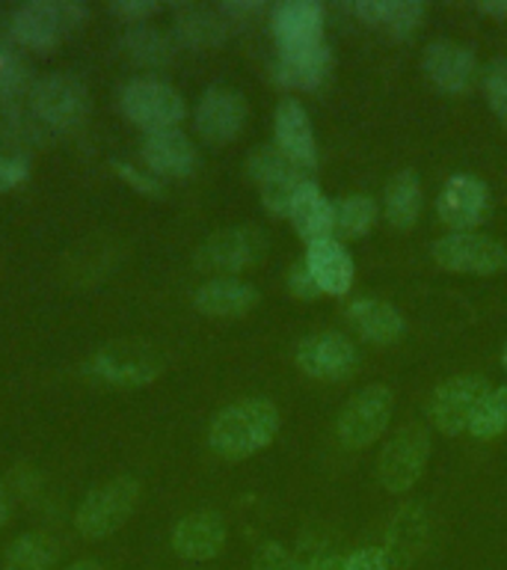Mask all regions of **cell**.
<instances>
[{"label":"cell","instance_id":"34","mask_svg":"<svg viewBox=\"0 0 507 570\" xmlns=\"http://www.w3.org/2000/svg\"><path fill=\"white\" fill-rule=\"evenodd\" d=\"M469 431L475 436H496L507 431V386L489 390V395L480 401L478 413L471 419Z\"/></svg>","mask_w":507,"mask_h":570},{"label":"cell","instance_id":"30","mask_svg":"<svg viewBox=\"0 0 507 570\" xmlns=\"http://www.w3.org/2000/svg\"><path fill=\"white\" fill-rule=\"evenodd\" d=\"M421 212V185L412 169H404L386 185V214L395 226H412Z\"/></svg>","mask_w":507,"mask_h":570},{"label":"cell","instance_id":"22","mask_svg":"<svg viewBox=\"0 0 507 570\" xmlns=\"http://www.w3.org/2000/svg\"><path fill=\"white\" fill-rule=\"evenodd\" d=\"M196 309L202 315H213V318H235V315H247L258 303V292L252 285L222 276V279H211L205 283L199 292L193 294Z\"/></svg>","mask_w":507,"mask_h":570},{"label":"cell","instance_id":"47","mask_svg":"<svg viewBox=\"0 0 507 570\" xmlns=\"http://www.w3.org/2000/svg\"><path fill=\"white\" fill-rule=\"evenodd\" d=\"M9 517V502H7V490H3V484H0V525L7 523Z\"/></svg>","mask_w":507,"mask_h":570},{"label":"cell","instance_id":"15","mask_svg":"<svg viewBox=\"0 0 507 570\" xmlns=\"http://www.w3.org/2000/svg\"><path fill=\"white\" fill-rule=\"evenodd\" d=\"M297 365L320 381H341L354 372L356 347L341 333H315L297 345Z\"/></svg>","mask_w":507,"mask_h":570},{"label":"cell","instance_id":"44","mask_svg":"<svg viewBox=\"0 0 507 570\" xmlns=\"http://www.w3.org/2000/svg\"><path fill=\"white\" fill-rule=\"evenodd\" d=\"M258 9H261V0H226L220 12H226V16H252Z\"/></svg>","mask_w":507,"mask_h":570},{"label":"cell","instance_id":"42","mask_svg":"<svg viewBox=\"0 0 507 570\" xmlns=\"http://www.w3.org/2000/svg\"><path fill=\"white\" fill-rule=\"evenodd\" d=\"M389 559L382 550H356L350 552L338 570H389Z\"/></svg>","mask_w":507,"mask_h":570},{"label":"cell","instance_id":"27","mask_svg":"<svg viewBox=\"0 0 507 570\" xmlns=\"http://www.w3.org/2000/svg\"><path fill=\"white\" fill-rule=\"evenodd\" d=\"M350 321L356 324V330L362 333L365 338L371 342H380V345H389V342H398L404 336V318L400 312L389 303L380 301H359L350 306Z\"/></svg>","mask_w":507,"mask_h":570},{"label":"cell","instance_id":"11","mask_svg":"<svg viewBox=\"0 0 507 570\" xmlns=\"http://www.w3.org/2000/svg\"><path fill=\"white\" fill-rule=\"evenodd\" d=\"M436 265L463 274H493L507 265V249L493 238L469 235V232H454L448 238L434 244Z\"/></svg>","mask_w":507,"mask_h":570},{"label":"cell","instance_id":"10","mask_svg":"<svg viewBox=\"0 0 507 570\" xmlns=\"http://www.w3.org/2000/svg\"><path fill=\"white\" fill-rule=\"evenodd\" d=\"M265 253V235L252 226H231L205 240L199 253H196V265L202 271H222V274H235L243 271L252 262H258Z\"/></svg>","mask_w":507,"mask_h":570},{"label":"cell","instance_id":"35","mask_svg":"<svg viewBox=\"0 0 507 570\" xmlns=\"http://www.w3.org/2000/svg\"><path fill=\"white\" fill-rule=\"evenodd\" d=\"M30 69H27L21 57L12 48L0 42V98L3 101H16L18 96L30 92Z\"/></svg>","mask_w":507,"mask_h":570},{"label":"cell","instance_id":"13","mask_svg":"<svg viewBox=\"0 0 507 570\" xmlns=\"http://www.w3.org/2000/svg\"><path fill=\"white\" fill-rule=\"evenodd\" d=\"M270 24L279 53L309 51L324 45V9L318 0H285L274 9Z\"/></svg>","mask_w":507,"mask_h":570},{"label":"cell","instance_id":"5","mask_svg":"<svg viewBox=\"0 0 507 570\" xmlns=\"http://www.w3.org/2000/svg\"><path fill=\"white\" fill-rule=\"evenodd\" d=\"M30 110L39 116V122L48 131H69L87 119L89 92L80 78H74L69 71H57V75H48L39 83H33Z\"/></svg>","mask_w":507,"mask_h":570},{"label":"cell","instance_id":"26","mask_svg":"<svg viewBox=\"0 0 507 570\" xmlns=\"http://www.w3.org/2000/svg\"><path fill=\"white\" fill-rule=\"evenodd\" d=\"M176 39L187 48H217L226 39V21L208 7H181L176 12Z\"/></svg>","mask_w":507,"mask_h":570},{"label":"cell","instance_id":"32","mask_svg":"<svg viewBox=\"0 0 507 570\" xmlns=\"http://www.w3.org/2000/svg\"><path fill=\"white\" fill-rule=\"evenodd\" d=\"M0 134L7 137L9 146H21V142H42L48 137V128L39 122L33 110L7 101V105H0Z\"/></svg>","mask_w":507,"mask_h":570},{"label":"cell","instance_id":"23","mask_svg":"<svg viewBox=\"0 0 507 570\" xmlns=\"http://www.w3.org/2000/svg\"><path fill=\"white\" fill-rule=\"evenodd\" d=\"M329 69H332V53H329L327 45H318V48H309V51L279 53V60L274 66V78L282 87L318 89L327 80Z\"/></svg>","mask_w":507,"mask_h":570},{"label":"cell","instance_id":"45","mask_svg":"<svg viewBox=\"0 0 507 570\" xmlns=\"http://www.w3.org/2000/svg\"><path fill=\"white\" fill-rule=\"evenodd\" d=\"M478 9L493 12V16H507V0H480Z\"/></svg>","mask_w":507,"mask_h":570},{"label":"cell","instance_id":"36","mask_svg":"<svg viewBox=\"0 0 507 570\" xmlns=\"http://www.w3.org/2000/svg\"><path fill=\"white\" fill-rule=\"evenodd\" d=\"M247 169L258 185H265V181H270V178H279L285 176V173L297 169V164H294L291 158H285V151L279 149V146H261V149H256L252 155H249Z\"/></svg>","mask_w":507,"mask_h":570},{"label":"cell","instance_id":"40","mask_svg":"<svg viewBox=\"0 0 507 570\" xmlns=\"http://www.w3.org/2000/svg\"><path fill=\"white\" fill-rule=\"evenodd\" d=\"M252 570H297V564H294V556L285 550L282 543L270 541L265 547H258Z\"/></svg>","mask_w":507,"mask_h":570},{"label":"cell","instance_id":"12","mask_svg":"<svg viewBox=\"0 0 507 570\" xmlns=\"http://www.w3.org/2000/svg\"><path fill=\"white\" fill-rule=\"evenodd\" d=\"M243 119H247V101H243L238 89L229 87L205 89V96L199 98L193 114L199 137L213 142V146L235 140L240 128H243Z\"/></svg>","mask_w":507,"mask_h":570},{"label":"cell","instance_id":"6","mask_svg":"<svg viewBox=\"0 0 507 570\" xmlns=\"http://www.w3.org/2000/svg\"><path fill=\"white\" fill-rule=\"evenodd\" d=\"M163 354L146 342H113L92 354L89 372L113 386H146L163 372Z\"/></svg>","mask_w":507,"mask_h":570},{"label":"cell","instance_id":"41","mask_svg":"<svg viewBox=\"0 0 507 570\" xmlns=\"http://www.w3.org/2000/svg\"><path fill=\"white\" fill-rule=\"evenodd\" d=\"M110 12L131 21V24H142L146 18L158 12V3H151V0H116V3H110Z\"/></svg>","mask_w":507,"mask_h":570},{"label":"cell","instance_id":"25","mask_svg":"<svg viewBox=\"0 0 507 570\" xmlns=\"http://www.w3.org/2000/svg\"><path fill=\"white\" fill-rule=\"evenodd\" d=\"M354 12L368 24L389 30V33H409L425 16V3L418 0H356Z\"/></svg>","mask_w":507,"mask_h":570},{"label":"cell","instance_id":"21","mask_svg":"<svg viewBox=\"0 0 507 570\" xmlns=\"http://www.w3.org/2000/svg\"><path fill=\"white\" fill-rule=\"evenodd\" d=\"M291 220L294 229L300 232L302 240H324L329 238V232L336 229V212H332V203L327 196L320 194V187L315 181H302L297 187L291 203Z\"/></svg>","mask_w":507,"mask_h":570},{"label":"cell","instance_id":"19","mask_svg":"<svg viewBox=\"0 0 507 570\" xmlns=\"http://www.w3.org/2000/svg\"><path fill=\"white\" fill-rule=\"evenodd\" d=\"M276 146L285 151V158H291L297 167L311 169L318 160L315 151V134L302 105L297 98H282L276 107Z\"/></svg>","mask_w":507,"mask_h":570},{"label":"cell","instance_id":"17","mask_svg":"<svg viewBox=\"0 0 507 570\" xmlns=\"http://www.w3.org/2000/svg\"><path fill=\"white\" fill-rule=\"evenodd\" d=\"M222 543H226V523L213 511H193L181 517L172 529V547L187 561L213 559L220 556Z\"/></svg>","mask_w":507,"mask_h":570},{"label":"cell","instance_id":"18","mask_svg":"<svg viewBox=\"0 0 507 570\" xmlns=\"http://www.w3.org/2000/svg\"><path fill=\"white\" fill-rule=\"evenodd\" d=\"M425 71L443 92H466L478 78V60L457 42H434L425 51Z\"/></svg>","mask_w":507,"mask_h":570},{"label":"cell","instance_id":"20","mask_svg":"<svg viewBox=\"0 0 507 570\" xmlns=\"http://www.w3.org/2000/svg\"><path fill=\"white\" fill-rule=\"evenodd\" d=\"M306 267L311 279L318 283L320 292L345 294L354 283V258L336 238H324L309 244L306 253Z\"/></svg>","mask_w":507,"mask_h":570},{"label":"cell","instance_id":"1","mask_svg":"<svg viewBox=\"0 0 507 570\" xmlns=\"http://www.w3.org/2000/svg\"><path fill=\"white\" fill-rule=\"evenodd\" d=\"M276 431H279V410L267 399H247L229 404L213 416L208 443L222 458L240 461L274 443Z\"/></svg>","mask_w":507,"mask_h":570},{"label":"cell","instance_id":"46","mask_svg":"<svg viewBox=\"0 0 507 570\" xmlns=\"http://www.w3.org/2000/svg\"><path fill=\"white\" fill-rule=\"evenodd\" d=\"M66 570H105V568H101L98 561L83 559V561H74V564H69V568H66Z\"/></svg>","mask_w":507,"mask_h":570},{"label":"cell","instance_id":"48","mask_svg":"<svg viewBox=\"0 0 507 570\" xmlns=\"http://www.w3.org/2000/svg\"><path fill=\"white\" fill-rule=\"evenodd\" d=\"M498 62H501V66H505V69H507V60H498Z\"/></svg>","mask_w":507,"mask_h":570},{"label":"cell","instance_id":"37","mask_svg":"<svg viewBox=\"0 0 507 570\" xmlns=\"http://www.w3.org/2000/svg\"><path fill=\"white\" fill-rule=\"evenodd\" d=\"M116 173L128 181V185L137 190V194H146V196H160L163 194V185H160V178L151 173V169H140L128 164V160H116L113 164Z\"/></svg>","mask_w":507,"mask_h":570},{"label":"cell","instance_id":"38","mask_svg":"<svg viewBox=\"0 0 507 570\" xmlns=\"http://www.w3.org/2000/svg\"><path fill=\"white\" fill-rule=\"evenodd\" d=\"M30 176V160L21 151H0V190H12Z\"/></svg>","mask_w":507,"mask_h":570},{"label":"cell","instance_id":"39","mask_svg":"<svg viewBox=\"0 0 507 570\" xmlns=\"http://www.w3.org/2000/svg\"><path fill=\"white\" fill-rule=\"evenodd\" d=\"M484 92H487L489 107L507 122V69L501 62H496V66L487 71V78H484Z\"/></svg>","mask_w":507,"mask_h":570},{"label":"cell","instance_id":"14","mask_svg":"<svg viewBox=\"0 0 507 570\" xmlns=\"http://www.w3.org/2000/svg\"><path fill=\"white\" fill-rule=\"evenodd\" d=\"M140 151L146 169H151L158 178H187L199 167V151L181 128L149 131L142 137Z\"/></svg>","mask_w":507,"mask_h":570},{"label":"cell","instance_id":"31","mask_svg":"<svg viewBox=\"0 0 507 570\" xmlns=\"http://www.w3.org/2000/svg\"><path fill=\"white\" fill-rule=\"evenodd\" d=\"M341 550L338 543L324 532H302L294 547V564L297 570H338L341 568Z\"/></svg>","mask_w":507,"mask_h":570},{"label":"cell","instance_id":"43","mask_svg":"<svg viewBox=\"0 0 507 570\" xmlns=\"http://www.w3.org/2000/svg\"><path fill=\"white\" fill-rule=\"evenodd\" d=\"M288 285H291V292L297 294V297H306V301H309V297H315V294L320 292L318 283L311 279L309 267H306V265H294L291 267V274H288Z\"/></svg>","mask_w":507,"mask_h":570},{"label":"cell","instance_id":"7","mask_svg":"<svg viewBox=\"0 0 507 570\" xmlns=\"http://www.w3.org/2000/svg\"><path fill=\"white\" fill-rule=\"evenodd\" d=\"M489 395V386L478 374H463L445 381L439 390L430 395L427 416L443 434H460L471 425V419L478 413L480 401Z\"/></svg>","mask_w":507,"mask_h":570},{"label":"cell","instance_id":"33","mask_svg":"<svg viewBox=\"0 0 507 570\" xmlns=\"http://www.w3.org/2000/svg\"><path fill=\"white\" fill-rule=\"evenodd\" d=\"M332 212H336V232L345 238H359L377 220V205L371 196H347L332 205Z\"/></svg>","mask_w":507,"mask_h":570},{"label":"cell","instance_id":"4","mask_svg":"<svg viewBox=\"0 0 507 570\" xmlns=\"http://www.w3.org/2000/svg\"><path fill=\"white\" fill-rule=\"evenodd\" d=\"M137 499H140V484H137V479L119 475V479L107 481V484L96 488L92 493H87V499L80 502L78 514H74V525H78V532L83 538H89V541L107 538L116 529H122L125 520L137 508Z\"/></svg>","mask_w":507,"mask_h":570},{"label":"cell","instance_id":"29","mask_svg":"<svg viewBox=\"0 0 507 570\" xmlns=\"http://www.w3.org/2000/svg\"><path fill=\"white\" fill-rule=\"evenodd\" d=\"M60 559V547L51 534L30 532L12 541L3 559V570H53Z\"/></svg>","mask_w":507,"mask_h":570},{"label":"cell","instance_id":"16","mask_svg":"<svg viewBox=\"0 0 507 570\" xmlns=\"http://www.w3.org/2000/svg\"><path fill=\"white\" fill-rule=\"evenodd\" d=\"M489 208V190L487 185L475 176H451L445 181L436 212L443 217V223L454 226V229H471L484 220V214Z\"/></svg>","mask_w":507,"mask_h":570},{"label":"cell","instance_id":"8","mask_svg":"<svg viewBox=\"0 0 507 570\" xmlns=\"http://www.w3.org/2000/svg\"><path fill=\"white\" fill-rule=\"evenodd\" d=\"M391 419V392L389 386H365L347 401V407L338 416V436L350 449L371 445L377 436L389 428Z\"/></svg>","mask_w":507,"mask_h":570},{"label":"cell","instance_id":"2","mask_svg":"<svg viewBox=\"0 0 507 570\" xmlns=\"http://www.w3.org/2000/svg\"><path fill=\"white\" fill-rule=\"evenodd\" d=\"M87 16V7L78 0H30L12 12L9 30L30 51H53L66 36L83 27Z\"/></svg>","mask_w":507,"mask_h":570},{"label":"cell","instance_id":"9","mask_svg":"<svg viewBox=\"0 0 507 570\" xmlns=\"http://www.w3.org/2000/svg\"><path fill=\"white\" fill-rule=\"evenodd\" d=\"M430 452V440H427L425 428L409 425L400 434L389 440V445L380 454V481L382 488L391 493H404L418 481L421 470L427 463Z\"/></svg>","mask_w":507,"mask_h":570},{"label":"cell","instance_id":"3","mask_svg":"<svg viewBox=\"0 0 507 570\" xmlns=\"http://www.w3.org/2000/svg\"><path fill=\"white\" fill-rule=\"evenodd\" d=\"M119 110L125 119L149 131L178 128L185 119V98L160 78H133L119 89Z\"/></svg>","mask_w":507,"mask_h":570},{"label":"cell","instance_id":"28","mask_svg":"<svg viewBox=\"0 0 507 570\" xmlns=\"http://www.w3.org/2000/svg\"><path fill=\"white\" fill-rule=\"evenodd\" d=\"M122 45V51L131 57L133 62H140V66H149V69H160V66H167L172 60V53H176V45L169 39L163 30L151 24H131L119 39Z\"/></svg>","mask_w":507,"mask_h":570},{"label":"cell","instance_id":"49","mask_svg":"<svg viewBox=\"0 0 507 570\" xmlns=\"http://www.w3.org/2000/svg\"><path fill=\"white\" fill-rule=\"evenodd\" d=\"M505 365H507V345H505Z\"/></svg>","mask_w":507,"mask_h":570},{"label":"cell","instance_id":"24","mask_svg":"<svg viewBox=\"0 0 507 570\" xmlns=\"http://www.w3.org/2000/svg\"><path fill=\"white\" fill-rule=\"evenodd\" d=\"M427 543V520L421 514V508L407 505L395 517V523L389 529V550H386V559H389L391 568H407L418 559V552L425 550Z\"/></svg>","mask_w":507,"mask_h":570}]
</instances>
